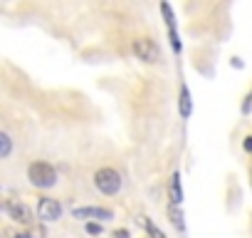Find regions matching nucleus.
<instances>
[{
  "instance_id": "1",
  "label": "nucleus",
  "mask_w": 252,
  "mask_h": 238,
  "mask_svg": "<svg viewBox=\"0 0 252 238\" xmlns=\"http://www.w3.org/2000/svg\"><path fill=\"white\" fill-rule=\"evenodd\" d=\"M28 179L37 189H52L57 184V171H55V166H50L45 161H32L28 169Z\"/></svg>"
},
{
  "instance_id": "2",
  "label": "nucleus",
  "mask_w": 252,
  "mask_h": 238,
  "mask_svg": "<svg viewBox=\"0 0 252 238\" xmlns=\"http://www.w3.org/2000/svg\"><path fill=\"white\" fill-rule=\"evenodd\" d=\"M94 186L101 191V194H106V196H114V194H119V189H121V174L116 171V169H99L96 174H94Z\"/></svg>"
},
{
  "instance_id": "3",
  "label": "nucleus",
  "mask_w": 252,
  "mask_h": 238,
  "mask_svg": "<svg viewBox=\"0 0 252 238\" xmlns=\"http://www.w3.org/2000/svg\"><path fill=\"white\" fill-rule=\"evenodd\" d=\"M134 52H136L139 60H144V62H149V65H154V62L161 60V50H158V45H156L151 38H139V40H134Z\"/></svg>"
},
{
  "instance_id": "4",
  "label": "nucleus",
  "mask_w": 252,
  "mask_h": 238,
  "mask_svg": "<svg viewBox=\"0 0 252 238\" xmlns=\"http://www.w3.org/2000/svg\"><path fill=\"white\" fill-rule=\"evenodd\" d=\"M3 211L8 213V218L18 221V223H30L32 221V211L28 203H20V201H5L3 203Z\"/></svg>"
},
{
  "instance_id": "5",
  "label": "nucleus",
  "mask_w": 252,
  "mask_h": 238,
  "mask_svg": "<svg viewBox=\"0 0 252 238\" xmlns=\"http://www.w3.org/2000/svg\"><path fill=\"white\" fill-rule=\"evenodd\" d=\"M37 216H40V221H47V223H52V221H57L60 216H62V206H60V201H55V198H40V203H37Z\"/></svg>"
},
{
  "instance_id": "6",
  "label": "nucleus",
  "mask_w": 252,
  "mask_h": 238,
  "mask_svg": "<svg viewBox=\"0 0 252 238\" xmlns=\"http://www.w3.org/2000/svg\"><path fill=\"white\" fill-rule=\"evenodd\" d=\"M72 216L74 218H101V221H109V218H114V211L111 208H99V206H84V208H74Z\"/></svg>"
},
{
  "instance_id": "7",
  "label": "nucleus",
  "mask_w": 252,
  "mask_h": 238,
  "mask_svg": "<svg viewBox=\"0 0 252 238\" xmlns=\"http://www.w3.org/2000/svg\"><path fill=\"white\" fill-rule=\"evenodd\" d=\"M178 107H181V117L188 119L190 112H193V102H190V92L186 84H181V99H178Z\"/></svg>"
},
{
  "instance_id": "8",
  "label": "nucleus",
  "mask_w": 252,
  "mask_h": 238,
  "mask_svg": "<svg viewBox=\"0 0 252 238\" xmlns=\"http://www.w3.org/2000/svg\"><path fill=\"white\" fill-rule=\"evenodd\" d=\"M171 201H173V206H181V201H183V189H181V174L178 171L171 176Z\"/></svg>"
},
{
  "instance_id": "9",
  "label": "nucleus",
  "mask_w": 252,
  "mask_h": 238,
  "mask_svg": "<svg viewBox=\"0 0 252 238\" xmlns=\"http://www.w3.org/2000/svg\"><path fill=\"white\" fill-rule=\"evenodd\" d=\"M168 218H171V223L183 233L186 231V221H183V211H181V206H171L168 208Z\"/></svg>"
},
{
  "instance_id": "10",
  "label": "nucleus",
  "mask_w": 252,
  "mask_h": 238,
  "mask_svg": "<svg viewBox=\"0 0 252 238\" xmlns=\"http://www.w3.org/2000/svg\"><path fill=\"white\" fill-rule=\"evenodd\" d=\"M10 152H13V139H10V134L0 132V159H8Z\"/></svg>"
},
{
  "instance_id": "11",
  "label": "nucleus",
  "mask_w": 252,
  "mask_h": 238,
  "mask_svg": "<svg viewBox=\"0 0 252 238\" xmlns=\"http://www.w3.org/2000/svg\"><path fill=\"white\" fill-rule=\"evenodd\" d=\"M87 233H89V236H99V233H101V223H96V221L87 223Z\"/></svg>"
},
{
  "instance_id": "12",
  "label": "nucleus",
  "mask_w": 252,
  "mask_h": 238,
  "mask_svg": "<svg viewBox=\"0 0 252 238\" xmlns=\"http://www.w3.org/2000/svg\"><path fill=\"white\" fill-rule=\"evenodd\" d=\"M114 238H129V231H126V228H119V231H114Z\"/></svg>"
},
{
  "instance_id": "13",
  "label": "nucleus",
  "mask_w": 252,
  "mask_h": 238,
  "mask_svg": "<svg viewBox=\"0 0 252 238\" xmlns=\"http://www.w3.org/2000/svg\"><path fill=\"white\" fill-rule=\"evenodd\" d=\"M242 149H245V152H252V137H245V142H242Z\"/></svg>"
},
{
  "instance_id": "14",
  "label": "nucleus",
  "mask_w": 252,
  "mask_h": 238,
  "mask_svg": "<svg viewBox=\"0 0 252 238\" xmlns=\"http://www.w3.org/2000/svg\"><path fill=\"white\" fill-rule=\"evenodd\" d=\"M230 65H232V67H237V70H242V60H240V57H235Z\"/></svg>"
},
{
  "instance_id": "15",
  "label": "nucleus",
  "mask_w": 252,
  "mask_h": 238,
  "mask_svg": "<svg viewBox=\"0 0 252 238\" xmlns=\"http://www.w3.org/2000/svg\"><path fill=\"white\" fill-rule=\"evenodd\" d=\"M250 104H252V97H247V99H245V104H242V112H250Z\"/></svg>"
},
{
  "instance_id": "16",
  "label": "nucleus",
  "mask_w": 252,
  "mask_h": 238,
  "mask_svg": "<svg viewBox=\"0 0 252 238\" xmlns=\"http://www.w3.org/2000/svg\"><path fill=\"white\" fill-rule=\"evenodd\" d=\"M13 238H32L30 233H18V236H13Z\"/></svg>"
}]
</instances>
